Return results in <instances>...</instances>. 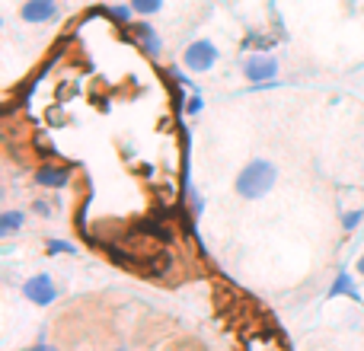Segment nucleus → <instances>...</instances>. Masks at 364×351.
Wrapping results in <instances>:
<instances>
[{"label":"nucleus","instance_id":"17","mask_svg":"<svg viewBox=\"0 0 364 351\" xmlns=\"http://www.w3.org/2000/svg\"><path fill=\"white\" fill-rule=\"evenodd\" d=\"M26 351H58V348L48 345V342H38V345H32V348H26Z\"/></svg>","mask_w":364,"mask_h":351},{"label":"nucleus","instance_id":"6","mask_svg":"<svg viewBox=\"0 0 364 351\" xmlns=\"http://www.w3.org/2000/svg\"><path fill=\"white\" fill-rule=\"evenodd\" d=\"M19 16L29 26H45L58 16V0H26L19 6Z\"/></svg>","mask_w":364,"mask_h":351},{"label":"nucleus","instance_id":"12","mask_svg":"<svg viewBox=\"0 0 364 351\" xmlns=\"http://www.w3.org/2000/svg\"><path fill=\"white\" fill-rule=\"evenodd\" d=\"M109 16L119 19V23H128V26H132L138 13H134V6H132V4H115V6H109Z\"/></svg>","mask_w":364,"mask_h":351},{"label":"nucleus","instance_id":"2","mask_svg":"<svg viewBox=\"0 0 364 351\" xmlns=\"http://www.w3.org/2000/svg\"><path fill=\"white\" fill-rule=\"evenodd\" d=\"M218 58H220V51L211 38H195V42H188L186 51H182V64H186L192 74H208V70L218 64Z\"/></svg>","mask_w":364,"mask_h":351},{"label":"nucleus","instance_id":"10","mask_svg":"<svg viewBox=\"0 0 364 351\" xmlns=\"http://www.w3.org/2000/svg\"><path fill=\"white\" fill-rule=\"evenodd\" d=\"M128 4L134 6V13H138L141 19H147V16H157V13L164 10V0H128Z\"/></svg>","mask_w":364,"mask_h":351},{"label":"nucleus","instance_id":"8","mask_svg":"<svg viewBox=\"0 0 364 351\" xmlns=\"http://www.w3.org/2000/svg\"><path fill=\"white\" fill-rule=\"evenodd\" d=\"M329 301H336V297H352L355 303H361V291H358V284H355V278L348 275V271H339L336 275V281L329 284Z\"/></svg>","mask_w":364,"mask_h":351},{"label":"nucleus","instance_id":"4","mask_svg":"<svg viewBox=\"0 0 364 351\" xmlns=\"http://www.w3.org/2000/svg\"><path fill=\"white\" fill-rule=\"evenodd\" d=\"M23 294H26V301L36 303V307H51V303L58 301V284L51 275L38 271V275H32L29 281L23 284Z\"/></svg>","mask_w":364,"mask_h":351},{"label":"nucleus","instance_id":"15","mask_svg":"<svg viewBox=\"0 0 364 351\" xmlns=\"http://www.w3.org/2000/svg\"><path fill=\"white\" fill-rule=\"evenodd\" d=\"M32 211H36L38 217H51V214H55V205H51L48 198H36L32 201Z\"/></svg>","mask_w":364,"mask_h":351},{"label":"nucleus","instance_id":"7","mask_svg":"<svg viewBox=\"0 0 364 351\" xmlns=\"http://www.w3.org/2000/svg\"><path fill=\"white\" fill-rule=\"evenodd\" d=\"M132 29H134V36H138L141 48H144L151 58H160V51H164V36H160L151 23H132Z\"/></svg>","mask_w":364,"mask_h":351},{"label":"nucleus","instance_id":"19","mask_svg":"<svg viewBox=\"0 0 364 351\" xmlns=\"http://www.w3.org/2000/svg\"><path fill=\"white\" fill-rule=\"evenodd\" d=\"M119 351H128V348H119Z\"/></svg>","mask_w":364,"mask_h":351},{"label":"nucleus","instance_id":"3","mask_svg":"<svg viewBox=\"0 0 364 351\" xmlns=\"http://www.w3.org/2000/svg\"><path fill=\"white\" fill-rule=\"evenodd\" d=\"M243 77L250 83H269L278 80V58L269 51H252L243 61Z\"/></svg>","mask_w":364,"mask_h":351},{"label":"nucleus","instance_id":"5","mask_svg":"<svg viewBox=\"0 0 364 351\" xmlns=\"http://www.w3.org/2000/svg\"><path fill=\"white\" fill-rule=\"evenodd\" d=\"M70 179H74V170H70V166H61V163H45V166L36 170V185L51 188V192L68 188Z\"/></svg>","mask_w":364,"mask_h":351},{"label":"nucleus","instance_id":"9","mask_svg":"<svg viewBox=\"0 0 364 351\" xmlns=\"http://www.w3.org/2000/svg\"><path fill=\"white\" fill-rule=\"evenodd\" d=\"M23 224H26V214L23 211H16V207L4 211V214H0V239L16 237V233L23 230Z\"/></svg>","mask_w":364,"mask_h":351},{"label":"nucleus","instance_id":"14","mask_svg":"<svg viewBox=\"0 0 364 351\" xmlns=\"http://www.w3.org/2000/svg\"><path fill=\"white\" fill-rule=\"evenodd\" d=\"M186 195H188V201H192V214L198 217V214L205 211V201H201V195L192 188V182H186Z\"/></svg>","mask_w":364,"mask_h":351},{"label":"nucleus","instance_id":"18","mask_svg":"<svg viewBox=\"0 0 364 351\" xmlns=\"http://www.w3.org/2000/svg\"><path fill=\"white\" fill-rule=\"evenodd\" d=\"M358 275H361V278H364V256H361V259H358Z\"/></svg>","mask_w":364,"mask_h":351},{"label":"nucleus","instance_id":"16","mask_svg":"<svg viewBox=\"0 0 364 351\" xmlns=\"http://www.w3.org/2000/svg\"><path fill=\"white\" fill-rule=\"evenodd\" d=\"M201 109H205V99H201L198 93H192L188 96V102H186V115H198Z\"/></svg>","mask_w":364,"mask_h":351},{"label":"nucleus","instance_id":"13","mask_svg":"<svg viewBox=\"0 0 364 351\" xmlns=\"http://www.w3.org/2000/svg\"><path fill=\"white\" fill-rule=\"evenodd\" d=\"M361 220H364V211H361V207H358V211H346V214H342V227H346V233H352L355 227L361 224Z\"/></svg>","mask_w":364,"mask_h":351},{"label":"nucleus","instance_id":"11","mask_svg":"<svg viewBox=\"0 0 364 351\" xmlns=\"http://www.w3.org/2000/svg\"><path fill=\"white\" fill-rule=\"evenodd\" d=\"M45 249H48V256H77V246L68 239H48Z\"/></svg>","mask_w":364,"mask_h":351},{"label":"nucleus","instance_id":"1","mask_svg":"<svg viewBox=\"0 0 364 351\" xmlns=\"http://www.w3.org/2000/svg\"><path fill=\"white\" fill-rule=\"evenodd\" d=\"M275 182H278V166L265 157H256L237 173L233 185H237V195L243 201H259L275 188Z\"/></svg>","mask_w":364,"mask_h":351}]
</instances>
